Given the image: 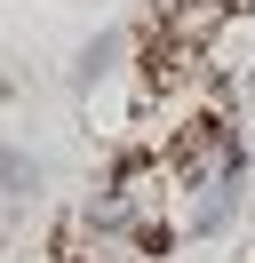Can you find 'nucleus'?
<instances>
[{
	"instance_id": "1",
	"label": "nucleus",
	"mask_w": 255,
	"mask_h": 263,
	"mask_svg": "<svg viewBox=\"0 0 255 263\" xmlns=\"http://www.w3.org/2000/svg\"><path fill=\"white\" fill-rule=\"evenodd\" d=\"M32 192H40V167H32L24 152H8V144H0V208H24Z\"/></svg>"
}]
</instances>
